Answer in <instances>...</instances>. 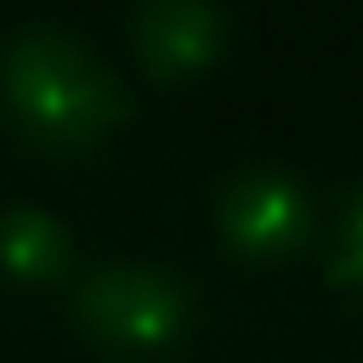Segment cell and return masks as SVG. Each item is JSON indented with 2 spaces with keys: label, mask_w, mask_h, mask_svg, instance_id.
Segmentation results:
<instances>
[{
  "label": "cell",
  "mask_w": 363,
  "mask_h": 363,
  "mask_svg": "<svg viewBox=\"0 0 363 363\" xmlns=\"http://www.w3.org/2000/svg\"><path fill=\"white\" fill-rule=\"evenodd\" d=\"M221 233L244 255H278L306 233V199L278 170H250L221 199Z\"/></svg>",
  "instance_id": "3"
},
{
  "label": "cell",
  "mask_w": 363,
  "mask_h": 363,
  "mask_svg": "<svg viewBox=\"0 0 363 363\" xmlns=\"http://www.w3.org/2000/svg\"><path fill=\"white\" fill-rule=\"evenodd\" d=\"M182 289L159 267H102L79 284V318L102 340L119 346H159L182 323Z\"/></svg>",
  "instance_id": "2"
},
{
  "label": "cell",
  "mask_w": 363,
  "mask_h": 363,
  "mask_svg": "<svg viewBox=\"0 0 363 363\" xmlns=\"http://www.w3.org/2000/svg\"><path fill=\"white\" fill-rule=\"evenodd\" d=\"M0 261L17 278H51L68 261V238L45 210H11L0 221Z\"/></svg>",
  "instance_id": "5"
},
{
  "label": "cell",
  "mask_w": 363,
  "mask_h": 363,
  "mask_svg": "<svg viewBox=\"0 0 363 363\" xmlns=\"http://www.w3.org/2000/svg\"><path fill=\"white\" fill-rule=\"evenodd\" d=\"M0 85L17 119L45 142H91L125 108L119 79L62 28H23L6 45Z\"/></svg>",
  "instance_id": "1"
},
{
  "label": "cell",
  "mask_w": 363,
  "mask_h": 363,
  "mask_svg": "<svg viewBox=\"0 0 363 363\" xmlns=\"http://www.w3.org/2000/svg\"><path fill=\"white\" fill-rule=\"evenodd\" d=\"M340 267H346V278H357V284H363V199L346 210V233H340Z\"/></svg>",
  "instance_id": "6"
},
{
  "label": "cell",
  "mask_w": 363,
  "mask_h": 363,
  "mask_svg": "<svg viewBox=\"0 0 363 363\" xmlns=\"http://www.w3.org/2000/svg\"><path fill=\"white\" fill-rule=\"evenodd\" d=\"M130 28H136V45H142L147 68H159V74H187L221 45V11L199 6V0L142 6Z\"/></svg>",
  "instance_id": "4"
}]
</instances>
